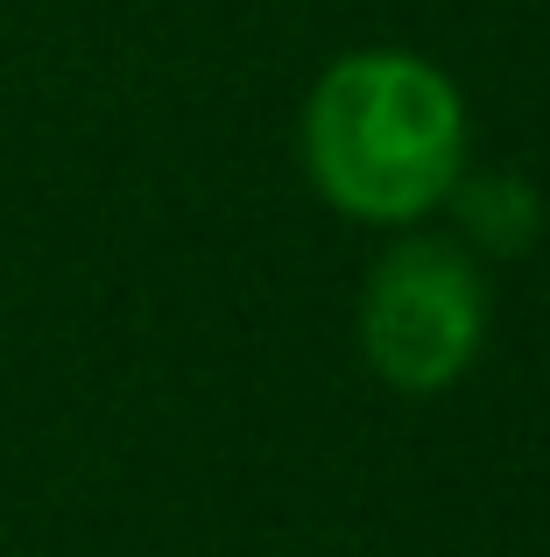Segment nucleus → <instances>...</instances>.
I'll use <instances>...</instances> for the list:
<instances>
[{"label":"nucleus","mask_w":550,"mask_h":557,"mask_svg":"<svg viewBox=\"0 0 550 557\" xmlns=\"http://www.w3.org/2000/svg\"><path fill=\"white\" fill-rule=\"evenodd\" d=\"M466 163V107L438 64L410 50H353L303 107V170L332 212L360 226H416Z\"/></svg>","instance_id":"obj_1"},{"label":"nucleus","mask_w":550,"mask_h":557,"mask_svg":"<svg viewBox=\"0 0 550 557\" xmlns=\"http://www.w3.org/2000/svg\"><path fill=\"white\" fill-rule=\"evenodd\" d=\"M487 339V283L459 240L410 233L388 247L360 297V346L402 395H438L473 368Z\"/></svg>","instance_id":"obj_2"},{"label":"nucleus","mask_w":550,"mask_h":557,"mask_svg":"<svg viewBox=\"0 0 550 557\" xmlns=\"http://www.w3.org/2000/svg\"><path fill=\"white\" fill-rule=\"evenodd\" d=\"M452 205H459V226L466 240H480V255H523L529 240L543 233V205L523 177H459L452 184Z\"/></svg>","instance_id":"obj_3"}]
</instances>
